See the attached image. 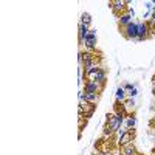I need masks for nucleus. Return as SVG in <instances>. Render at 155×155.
I'll return each mask as SVG.
<instances>
[{
  "label": "nucleus",
  "instance_id": "1",
  "mask_svg": "<svg viewBox=\"0 0 155 155\" xmlns=\"http://www.w3.org/2000/svg\"><path fill=\"white\" fill-rule=\"evenodd\" d=\"M106 118H107V121H106V127H107V129H110V130H112L113 134H116V132L120 130L121 124L124 123L126 116H124V115H121V113L112 112V113H107Z\"/></svg>",
  "mask_w": 155,
  "mask_h": 155
},
{
  "label": "nucleus",
  "instance_id": "2",
  "mask_svg": "<svg viewBox=\"0 0 155 155\" xmlns=\"http://www.w3.org/2000/svg\"><path fill=\"white\" fill-rule=\"evenodd\" d=\"M135 137H137L135 129H124V130H118V146L123 147L126 144L134 143Z\"/></svg>",
  "mask_w": 155,
  "mask_h": 155
},
{
  "label": "nucleus",
  "instance_id": "3",
  "mask_svg": "<svg viewBox=\"0 0 155 155\" xmlns=\"http://www.w3.org/2000/svg\"><path fill=\"white\" fill-rule=\"evenodd\" d=\"M87 79L90 81H96L99 84H106V79H107V73H106V68L104 67H98V68H93L90 70L88 73L84 74Z\"/></svg>",
  "mask_w": 155,
  "mask_h": 155
},
{
  "label": "nucleus",
  "instance_id": "4",
  "mask_svg": "<svg viewBox=\"0 0 155 155\" xmlns=\"http://www.w3.org/2000/svg\"><path fill=\"white\" fill-rule=\"evenodd\" d=\"M129 3H130L129 0H112V2H109V8L113 11L115 17L118 19L121 14H124V12L127 11Z\"/></svg>",
  "mask_w": 155,
  "mask_h": 155
},
{
  "label": "nucleus",
  "instance_id": "5",
  "mask_svg": "<svg viewBox=\"0 0 155 155\" xmlns=\"http://www.w3.org/2000/svg\"><path fill=\"white\" fill-rule=\"evenodd\" d=\"M121 33L124 34V37L127 39V41H137V37H138V23H135V22L129 23L126 28L121 30Z\"/></svg>",
  "mask_w": 155,
  "mask_h": 155
},
{
  "label": "nucleus",
  "instance_id": "6",
  "mask_svg": "<svg viewBox=\"0 0 155 155\" xmlns=\"http://www.w3.org/2000/svg\"><path fill=\"white\" fill-rule=\"evenodd\" d=\"M104 85L106 84H99V82H96V81H90V79H87L85 82H84V92H87V93H101L102 90H104Z\"/></svg>",
  "mask_w": 155,
  "mask_h": 155
},
{
  "label": "nucleus",
  "instance_id": "7",
  "mask_svg": "<svg viewBox=\"0 0 155 155\" xmlns=\"http://www.w3.org/2000/svg\"><path fill=\"white\" fill-rule=\"evenodd\" d=\"M96 41H98L96 30H90L88 36L85 37V41H84V45H85L87 51H95L96 50Z\"/></svg>",
  "mask_w": 155,
  "mask_h": 155
},
{
  "label": "nucleus",
  "instance_id": "8",
  "mask_svg": "<svg viewBox=\"0 0 155 155\" xmlns=\"http://www.w3.org/2000/svg\"><path fill=\"white\" fill-rule=\"evenodd\" d=\"M149 37H150V30H149L147 22L144 20V22L138 23V37H137V41L143 42V41H146V39H149Z\"/></svg>",
  "mask_w": 155,
  "mask_h": 155
},
{
  "label": "nucleus",
  "instance_id": "9",
  "mask_svg": "<svg viewBox=\"0 0 155 155\" xmlns=\"http://www.w3.org/2000/svg\"><path fill=\"white\" fill-rule=\"evenodd\" d=\"M84 110V118L85 120H90L93 116V113L96 112V104H92V102H87V101H81L79 104Z\"/></svg>",
  "mask_w": 155,
  "mask_h": 155
},
{
  "label": "nucleus",
  "instance_id": "10",
  "mask_svg": "<svg viewBox=\"0 0 155 155\" xmlns=\"http://www.w3.org/2000/svg\"><path fill=\"white\" fill-rule=\"evenodd\" d=\"M79 99L81 101H87V102H92V104H96L99 95L98 93H87V92H81L79 93Z\"/></svg>",
  "mask_w": 155,
  "mask_h": 155
},
{
  "label": "nucleus",
  "instance_id": "11",
  "mask_svg": "<svg viewBox=\"0 0 155 155\" xmlns=\"http://www.w3.org/2000/svg\"><path fill=\"white\" fill-rule=\"evenodd\" d=\"M129 23H132V16L126 11L124 14H121V16L118 17V27H120V30H123V28L127 27Z\"/></svg>",
  "mask_w": 155,
  "mask_h": 155
},
{
  "label": "nucleus",
  "instance_id": "12",
  "mask_svg": "<svg viewBox=\"0 0 155 155\" xmlns=\"http://www.w3.org/2000/svg\"><path fill=\"white\" fill-rule=\"evenodd\" d=\"M120 149H121V155H140L134 143L126 144V146H123V147H120Z\"/></svg>",
  "mask_w": 155,
  "mask_h": 155
},
{
  "label": "nucleus",
  "instance_id": "13",
  "mask_svg": "<svg viewBox=\"0 0 155 155\" xmlns=\"http://www.w3.org/2000/svg\"><path fill=\"white\" fill-rule=\"evenodd\" d=\"M121 106H123V109H124V112L127 115H132V112L135 109V101H134V98H129L124 102H121Z\"/></svg>",
  "mask_w": 155,
  "mask_h": 155
},
{
  "label": "nucleus",
  "instance_id": "14",
  "mask_svg": "<svg viewBox=\"0 0 155 155\" xmlns=\"http://www.w3.org/2000/svg\"><path fill=\"white\" fill-rule=\"evenodd\" d=\"M88 33H90V27H87V25L79 22V42L85 41V37L88 36Z\"/></svg>",
  "mask_w": 155,
  "mask_h": 155
},
{
  "label": "nucleus",
  "instance_id": "15",
  "mask_svg": "<svg viewBox=\"0 0 155 155\" xmlns=\"http://www.w3.org/2000/svg\"><path fill=\"white\" fill-rule=\"evenodd\" d=\"M116 102H124L127 98V93H126V90H124V87H118V88H116Z\"/></svg>",
  "mask_w": 155,
  "mask_h": 155
},
{
  "label": "nucleus",
  "instance_id": "16",
  "mask_svg": "<svg viewBox=\"0 0 155 155\" xmlns=\"http://www.w3.org/2000/svg\"><path fill=\"white\" fill-rule=\"evenodd\" d=\"M124 123H126V129H135V126H137V118H135V115L132 113V115L126 116Z\"/></svg>",
  "mask_w": 155,
  "mask_h": 155
},
{
  "label": "nucleus",
  "instance_id": "17",
  "mask_svg": "<svg viewBox=\"0 0 155 155\" xmlns=\"http://www.w3.org/2000/svg\"><path fill=\"white\" fill-rule=\"evenodd\" d=\"M81 23H84V25H87V27H90V23H92V16L88 14V12H82L81 14V20H79Z\"/></svg>",
  "mask_w": 155,
  "mask_h": 155
},
{
  "label": "nucleus",
  "instance_id": "18",
  "mask_svg": "<svg viewBox=\"0 0 155 155\" xmlns=\"http://www.w3.org/2000/svg\"><path fill=\"white\" fill-rule=\"evenodd\" d=\"M146 22H147L149 30H150V37H153V36H155V22H153L152 19H147Z\"/></svg>",
  "mask_w": 155,
  "mask_h": 155
},
{
  "label": "nucleus",
  "instance_id": "19",
  "mask_svg": "<svg viewBox=\"0 0 155 155\" xmlns=\"http://www.w3.org/2000/svg\"><path fill=\"white\" fill-rule=\"evenodd\" d=\"M137 95H138V88L137 87H134L132 90H129V92H127V96L129 98H135Z\"/></svg>",
  "mask_w": 155,
  "mask_h": 155
},
{
  "label": "nucleus",
  "instance_id": "20",
  "mask_svg": "<svg viewBox=\"0 0 155 155\" xmlns=\"http://www.w3.org/2000/svg\"><path fill=\"white\" fill-rule=\"evenodd\" d=\"M144 6H146V9H152V11L155 9L153 8V2H147V3H144Z\"/></svg>",
  "mask_w": 155,
  "mask_h": 155
},
{
  "label": "nucleus",
  "instance_id": "21",
  "mask_svg": "<svg viewBox=\"0 0 155 155\" xmlns=\"http://www.w3.org/2000/svg\"><path fill=\"white\" fill-rule=\"evenodd\" d=\"M149 124H150V129H152V130H153V132H155V118H152V120H150V123H149Z\"/></svg>",
  "mask_w": 155,
  "mask_h": 155
},
{
  "label": "nucleus",
  "instance_id": "22",
  "mask_svg": "<svg viewBox=\"0 0 155 155\" xmlns=\"http://www.w3.org/2000/svg\"><path fill=\"white\" fill-rule=\"evenodd\" d=\"M127 12H129V14H130V16H132V17H134V16H135V11H134V9H132V8H130V6H129V8H127Z\"/></svg>",
  "mask_w": 155,
  "mask_h": 155
},
{
  "label": "nucleus",
  "instance_id": "23",
  "mask_svg": "<svg viewBox=\"0 0 155 155\" xmlns=\"http://www.w3.org/2000/svg\"><path fill=\"white\" fill-rule=\"evenodd\" d=\"M150 19H152V20H153V22H155V9H153V11H152V17H150Z\"/></svg>",
  "mask_w": 155,
  "mask_h": 155
},
{
  "label": "nucleus",
  "instance_id": "24",
  "mask_svg": "<svg viewBox=\"0 0 155 155\" xmlns=\"http://www.w3.org/2000/svg\"><path fill=\"white\" fill-rule=\"evenodd\" d=\"M150 155H155V146H153V149H152V152H150Z\"/></svg>",
  "mask_w": 155,
  "mask_h": 155
},
{
  "label": "nucleus",
  "instance_id": "25",
  "mask_svg": "<svg viewBox=\"0 0 155 155\" xmlns=\"http://www.w3.org/2000/svg\"><path fill=\"white\" fill-rule=\"evenodd\" d=\"M152 81H153V85H155V76H153V79H152Z\"/></svg>",
  "mask_w": 155,
  "mask_h": 155
},
{
  "label": "nucleus",
  "instance_id": "26",
  "mask_svg": "<svg viewBox=\"0 0 155 155\" xmlns=\"http://www.w3.org/2000/svg\"><path fill=\"white\" fill-rule=\"evenodd\" d=\"M153 118H155V116H153Z\"/></svg>",
  "mask_w": 155,
  "mask_h": 155
}]
</instances>
